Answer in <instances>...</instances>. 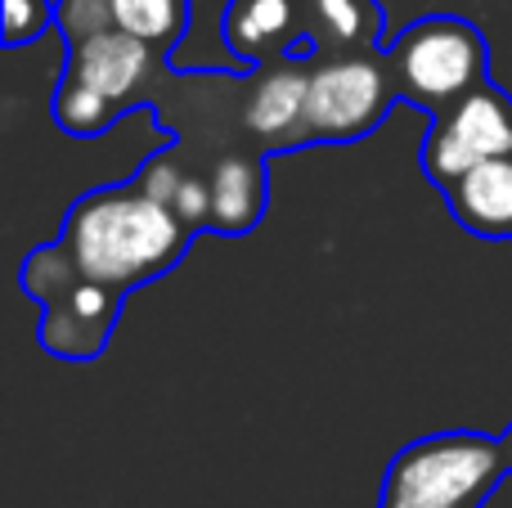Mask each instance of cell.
<instances>
[{"label": "cell", "instance_id": "6da1fadb", "mask_svg": "<svg viewBox=\"0 0 512 508\" xmlns=\"http://www.w3.org/2000/svg\"><path fill=\"white\" fill-rule=\"evenodd\" d=\"M59 243L72 252L86 279L131 288L176 266L180 252L189 248V225L140 185L95 189L72 203Z\"/></svg>", "mask_w": 512, "mask_h": 508}, {"label": "cell", "instance_id": "7a4b0ae2", "mask_svg": "<svg viewBox=\"0 0 512 508\" xmlns=\"http://www.w3.org/2000/svg\"><path fill=\"white\" fill-rule=\"evenodd\" d=\"M508 473L504 441L486 432H441L405 446L387 468L382 508H477Z\"/></svg>", "mask_w": 512, "mask_h": 508}, {"label": "cell", "instance_id": "3957f363", "mask_svg": "<svg viewBox=\"0 0 512 508\" xmlns=\"http://www.w3.org/2000/svg\"><path fill=\"white\" fill-rule=\"evenodd\" d=\"M391 81L405 99L445 113L486 86V41L463 18H423L391 50Z\"/></svg>", "mask_w": 512, "mask_h": 508}, {"label": "cell", "instance_id": "277c9868", "mask_svg": "<svg viewBox=\"0 0 512 508\" xmlns=\"http://www.w3.org/2000/svg\"><path fill=\"white\" fill-rule=\"evenodd\" d=\"M490 158H512V99L495 86H477L436 113L423 144V167L445 189Z\"/></svg>", "mask_w": 512, "mask_h": 508}, {"label": "cell", "instance_id": "5b68a950", "mask_svg": "<svg viewBox=\"0 0 512 508\" xmlns=\"http://www.w3.org/2000/svg\"><path fill=\"white\" fill-rule=\"evenodd\" d=\"M391 90H396L391 72L369 54H346V59L315 68L310 72V104H306L310 140L342 144L369 135L387 117Z\"/></svg>", "mask_w": 512, "mask_h": 508}, {"label": "cell", "instance_id": "8992f818", "mask_svg": "<svg viewBox=\"0 0 512 508\" xmlns=\"http://www.w3.org/2000/svg\"><path fill=\"white\" fill-rule=\"evenodd\" d=\"M221 32L243 63H279L292 50L315 45L306 27V0H230Z\"/></svg>", "mask_w": 512, "mask_h": 508}, {"label": "cell", "instance_id": "52a82bcc", "mask_svg": "<svg viewBox=\"0 0 512 508\" xmlns=\"http://www.w3.org/2000/svg\"><path fill=\"white\" fill-rule=\"evenodd\" d=\"M306 104H310V72L279 59L252 81L248 104H243V126L265 144H301L310 140Z\"/></svg>", "mask_w": 512, "mask_h": 508}, {"label": "cell", "instance_id": "ba28073f", "mask_svg": "<svg viewBox=\"0 0 512 508\" xmlns=\"http://www.w3.org/2000/svg\"><path fill=\"white\" fill-rule=\"evenodd\" d=\"M153 68V45H144L140 36L108 27V32L90 36L81 45H68V72L81 77L86 86H95L99 95H108L117 108L144 86Z\"/></svg>", "mask_w": 512, "mask_h": 508}, {"label": "cell", "instance_id": "9c48e42d", "mask_svg": "<svg viewBox=\"0 0 512 508\" xmlns=\"http://www.w3.org/2000/svg\"><path fill=\"white\" fill-rule=\"evenodd\" d=\"M454 221L477 239H512V158H490L445 185Z\"/></svg>", "mask_w": 512, "mask_h": 508}, {"label": "cell", "instance_id": "30bf717a", "mask_svg": "<svg viewBox=\"0 0 512 508\" xmlns=\"http://www.w3.org/2000/svg\"><path fill=\"white\" fill-rule=\"evenodd\" d=\"M212 185V230L248 234L265 216V162L252 153H225L207 176Z\"/></svg>", "mask_w": 512, "mask_h": 508}, {"label": "cell", "instance_id": "8fae6325", "mask_svg": "<svg viewBox=\"0 0 512 508\" xmlns=\"http://www.w3.org/2000/svg\"><path fill=\"white\" fill-rule=\"evenodd\" d=\"M306 27L328 50H369L378 45L382 9L378 0H306Z\"/></svg>", "mask_w": 512, "mask_h": 508}, {"label": "cell", "instance_id": "7c38bea8", "mask_svg": "<svg viewBox=\"0 0 512 508\" xmlns=\"http://www.w3.org/2000/svg\"><path fill=\"white\" fill-rule=\"evenodd\" d=\"M36 338H41V347L50 351V356H59V360H95L99 351L108 347L113 329L99 324V320H90L86 311H77V306H68L59 297V302H45V315H41Z\"/></svg>", "mask_w": 512, "mask_h": 508}, {"label": "cell", "instance_id": "4fadbf2b", "mask_svg": "<svg viewBox=\"0 0 512 508\" xmlns=\"http://www.w3.org/2000/svg\"><path fill=\"white\" fill-rule=\"evenodd\" d=\"M113 23L153 50H167L189 23V0H113Z\"/></svg>", "mask_w": 512, "mask_h": 508}, {"label": "cell", "instance_id": "5bb4252c", "mask_svg": "<svg viewBox=\"0 0 512 508\" xmlns=\"http://www.w3.org/2000/svg\"><path fill=\"white\" fill-rule=\"evenodd\" d=\"M117 113H122V108H117L108 95H99V90L86 86L81 77L63 72L59 90H54V122H59L68 135H99V131H108V126L117 122Z\"/></svg>", "mask_w": 512, "mask_h": 508}, {"label": "cell", "instance_id": "9a60e30c", "mask_svg": "<svg viewBox=\"0 0 512 508\" xmlns=\"http://www.w3.org/2000/svg\"><path fill=\"white\" fill-rule=\"evenodd\" d=\"M77 279H86V275L77 270V261H72V252L63 248V243L27 252V261H23V293L41 306L54 302V297H63Z\"/></svg>", "mask_w": 512, "mask_h": 508}, {"label": "cell", "instance_id": "2e32d148", "mask_svg": "<svg viewBox=\"0 0 512 508\" xmlns=\"http://www.w3.org/2000/svg\"><path fill=\"white\" fill-rule=\"evenodd\" d=\"M54 27L68 36V45L90 41V36L117 27L113 23V0H59V5H54Z\"/></svg>", "mask_w": 512, "mask_h": 508}, {"label": "cell", "instance_id": "e0dca14e", "mask_svg": "<svg viewBox=\"0 0 512 508\" xmlns=\"http://www.w3.org/2000/svg\"><path fill=\"white\" fill-rule=\"evenodd\" d=\"M5 45H27L54 23V5L50 0H5Z\"/></svg>", "mask_w": 512, "mask_h": 508}, {"label": "cell", "instance_id": "ac0fdd59", "mask_svg": "<svg viewBox=\"0 0 512 508\" xmlns=\"http://www.w3.org/2000/svg\"><path fill=\"white\" fill-rule=\"evenodd\" d=\"M167 207L180 216V221L189 225V230H198V225H212V185H207V180H198V176H189V171H185Z\"/></svg>", "mask_w": 512, "mask_h": 508}, {"label": "cell", "instance_id": "d6986e66", "mask_svg": "<svg viewBox=\"0 0 512 508\" xmlns=\"http://www.w3.org/2000/svg\"><path fill=\"white\" fill-rule=\"evenodd\" d=\"M499 441H504V464H508V473H512V423H508V432Z\"/></svg>", "mask_w": 512, "mask_h": 508}]
</instances>
